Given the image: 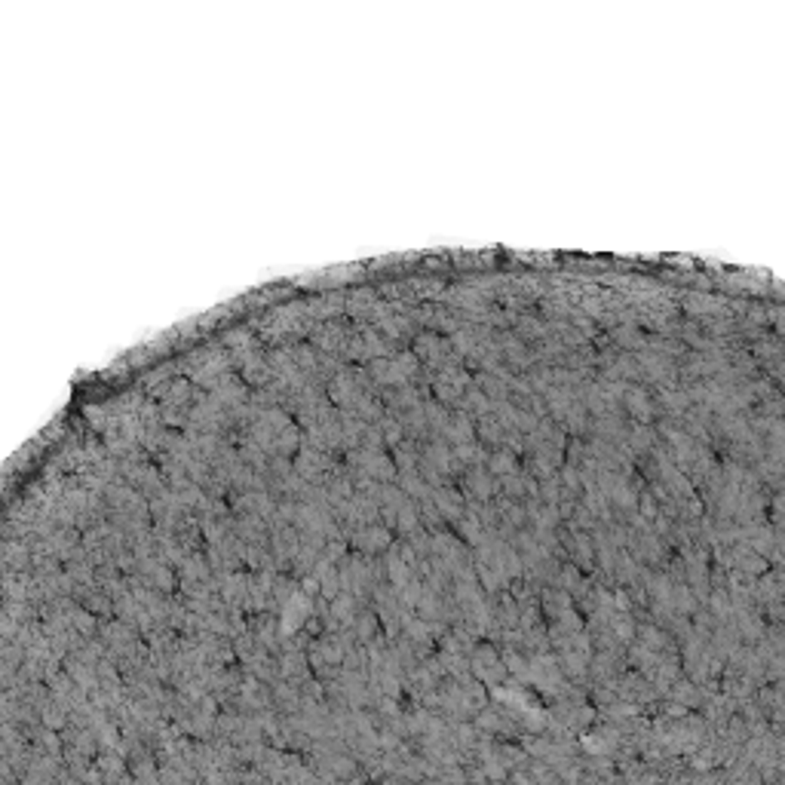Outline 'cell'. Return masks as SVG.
I'll list each match as a JSON object with an SVG mask.
<instances>
[{
  "label": "cell",
  "instance_id": "obj_1",
  "mask_svg": "<svg viewBox=\"0 0 785 785\" xmlns=\"http://www.w3.org/2000/svg\"><path fill=\"white\" fill-rule=\"evenodd\" d=\"M307 598H304L301 592H294L289 601H285V629H298L301 626V620H304V614H307Z\"/></svg>",
  "mask_w": 785,
  "mask_h": 785
}]
</instances>
